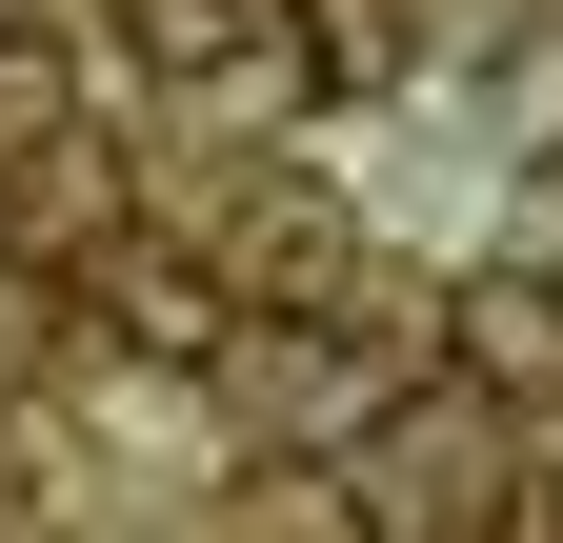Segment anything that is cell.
<instances>
[{"mask_svg": "<svg viewBox=\"0 0 563 543\" xmlns=\"http://www.w3.org/2000/svg\"><path fill=\"white\" fill-rule=\"evenodd\" d=\"M101 322H121L141 363H222V282H201L181 242H121V262H101Z\"/></svg>", "mask_w": 563, "mask_h": 543, "instance_id": "cell-3", "label": "cell"}, {"mask_svg": "<svg viewBox=\"0 0 563 543\" xmlns=\"http://www.w3.org/2000/svg\"><path fill=\"white\" fill-rule=\"evenodd\" d=\"M443 363H463L483 402L563 383V282H523V262H483V282H463V322H443Z\"/></svg>", "mask_w": 563, "mask_h": 543, "instance_id": "cell-2", "label": "cell"}, {"mask_svg": "<svg viewBox=\"0 0 563 543\" xmlns=\"http://www.w3.org/2000/svg\"><path fill=\"white\" fill-rule=\"evenodd\" d=\"M363 503L402 543H483V523H504V463H483L463 402H383V423H363Z\"/></svg>", "mask_w": 563, "mask_h": 543, "instance_id": "cell-1", "label": "cell"}, {"mask_svg": "<svg viewBox=\"0 0 563 543\" xmlns=\"http://www.w3.org/2000/svg\"><path fill=\"white\" fill-rule=\"evenodd\" d=\"M242 21H262V0H121V41L162 60V81H222V60H242Z\"/></svg>", "mask_w": 563, "mask_h": 543, "instance_id": "cell-4", "label": "cell"}]
</instances>
